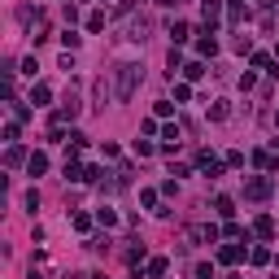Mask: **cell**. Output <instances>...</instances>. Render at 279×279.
<instances>
[{
	"mask_svg": "<svg viewBox=\"0 0 279 279\" xmlns=\"http://www.w3.org/2000/svg\"><path fill=\"white\" fill-rule=\"evenodd\" d=\"M135 79H140V66H123V79H118V100H127V96H131Z\"/></svg>",
	"mask_w": 279,
	"mask_h": 279,
	"instance_id": "6da1fadb",
	"label": "cell"
}]
</instances>
